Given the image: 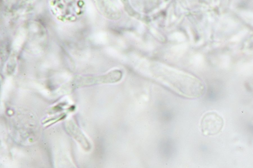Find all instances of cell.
I'll use <instances>...</instances> for the list:
<instances>
[{
  "label": "cell",
  "instance_id": "1",
  "mask_svg": "<svg viewBox=\"0 0 253 168\" xmlns=\"http://www.w3.org/2000/svg\"><path fill=\"white\" fill-rule=\"evenodd\" d=\"M154 74L157 80L183 97L197 98L205 92L203 82L191 74L165 67L156 68Z\"/></svg>",
  "mask_w": 253,
  "mask_h": 168
},
{
  "label": "cell",
  "instance_id": "2",
  "mask_svg": "<svg viewBox=\"0 0 253 168\" xmlns=\"http://www.w3.org/2000/svg\"><path fill=\"white\" fill-rule=\"evenodd\" d=\"M224 126L222 117L214 111L206 113L200 121V129L202 134L206 136H212L219 134Z\"/></svg>",
  "mask_w": 253,
  "mask_h": 168
},
{
  "label": "cell",
  "instance_id": "3",
  "mask_svg": "<svg viewBox=\"0 0 253 168\" xmlns=\"http://www.w3.org/2000/svg\"><path fill=\"white\" fill-rule=\"evenodd\" d=\"M66 128L68 132L76 139L82 147L88 150L90 148L89 142L78 127L73 121L67 123Z\"/></svg>",
  "mask_w": 253,
  "mask_h": 168
},
{
  "label": "cell",
  "instance_id": "4",
  "mask_svg": "<svg viewBox=\"0 0 253 168\" xmlns=\"http://www.w3.org/2000/svg\"><path fill=\"white\" fill-rule=\"evenodd\" d=\"M123 76L122 72L118 69H115L108 73L96 77L93 80L95 83H113L120 81Z\"/></svg>",
  "mask_w": 253,
  "mask_h": 168
},
{
  "label": "cell",
  "instance_id": "5",
  "mask_svg": "<svg viewBox=\"0 0 253 168\" xmlns=\"http://www.w3.org/2000/svg\"><path fill=\"white\" fill-rule=\"evenodd\" d=\"M102 8L104 15L109 19L118 20L122 16L120 9L111 3L104 2Z\"/></svg>",
  "mask_w": 253,
  "mask_h": 168
},
{
  "label": "cell",
  "instance_id": "6",
  "mask_svg": "<svg viewBox=\"0 0 253 168\" xmlns=\"http://www.w3.org/2000/svg\"><path fill=\"white\" fill-rule=\"evenodd\" d=\"M123 2L124 6V8L129 15H131L132 17H135V18L140 17V16L139 14H138L136 11H135L133 9V8L129 4L128 1L123 0Z\"/></svg>",
  "mask_w": 253,
  "mask_h": 168
},
{
  "label": "cell",
  "instance_id": "7",
  "mask_svg": "<svg viewBox=\"0 0 253 168\" xmlns=\"http://www.w3.org/2000/svg\"><path fill=\"white\" fill-rule=\"evenodd\" d=\"M74 168L71 167V168Z\"/></svg>",
  "mask_w": 253,
  "mask_h": 168
}]
</instances>
